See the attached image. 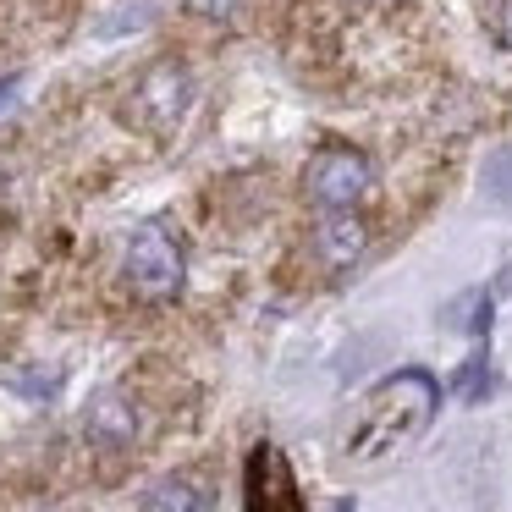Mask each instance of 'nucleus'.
Here are the masks:
<instances>
[{"instance_id":"6e6552de","label":"nucleus","mask_w":512,"mask_h":512,"mask_svg":"<svg viewBox=\"0 0 512 512\" xmlns=\"http://www.w3.org/2000/svg\"><path fill=\"white\" fill-rule=\"evenodd\" d=\"M144 512H210V496H204L193 479L171 474V479H160V485L144 496Z\"/></svg>"},{"instance_id":"1a4fd4ad","label":"nucleus","mask_w":512,"mask_h":512,"mask_svg":"<svg viewBox=\"0 0 512 512\" xmlns=\"http://www.w3.org/2000/svg\"><path fill=\"white\" fill-rule=\"evenodd\" d=\"M193 17H210V23H221V17H232L237 12V0H182Z\"/></svg>"},{"instance_id":"0eeeda50","label":"nucleus","mask_w":512,"mask_h":512,"mask_svg":"<svg viewBox=\"0 0 512 512\" xmlns=\"http://www.w3.org/2000/svg\"><path fill=\"white\" fill-rule=\"evenodd\" d=\"M320 259L325 265H336V270H347L358 254H364V243H369V232H364V221H358L353 210H325V221H320Z\"/></svg>"},{"instance_id":"f03ea898","label":"nucleus","mask_w":512,"mask_h":512,"mask_svg":"<svg viewBox=\"0 0 512 512\" xmlns=\"http://www.w3.org/2000/svg\"><path fill=\"white\" fill-rule=\"evenodd\" d=\"M122 270H127V287L149 303H166L182 292V248L171 243V232L160 221H144L133 237H127V254H122Z\"/></svg>"},{"instance_id":"39448f33","label":"nucleus","mask_w":512,"mask_h":512,"mask_svg":"<svg viewBox=\"0 0 512 512\" xmlns=\"http://www.w3.org/2000/svg\"><path fill=\"white\" fill-rule=\"evenodd\" d=\"M243 512H303L287 457H281L270 441L254 446V457H248V501H243Z\"/></svg>"},{"instance_id":"7ed1b4c3","label":"nucleus","mask_w":512,"mask_h":512,"mask_svg":"<svg viewBox=\"0 0 512 512\" xmlns=\"http://www.w3.org/2000/svg\"><path fill=\"white\" fill-rule=\"evenodd\" d=\"M369 182H375V171H369L364 155H353V149H325L309 166V199L320 210H353L369 193Z\"/></svg>"},{"instance_id":"423d86ee","label":"nucleus","mask_w":512,"mask_h":512,"mask_svg":"<svg viewBox=\"0 0 512 512\" xmlns=\"http://www.w3.org/2000/svg\"><path fill=\"white\" fill-rule=\"evenodd\" d=\"M83 435H89L94 446H133L138 441V408L133 397H122V391H100V397L89 402V413H83Z\"/></svg>"},{"instance_id":"20e7f679","label":"nucleus","mask_w":512,"mask_h":512,"mask_svg":"<svg viewBox=\"0 0 512 512\" xmlns=\"http://www.w3.org/2000/svg\"><path fill=\"white\" fill-rule=\"evenodd\" d=\"M138 116H144L149 127H177L182 111L193 105V72L177 67V61H160V67L144 72V83H138Z\"/></svg>"},{"instance_id":"9b49d317","label":"nucleus","mask_w":512,"mask_h":512,"mask_svg":"<svg viewBox=\"0 0 512 512\" xmlns=\"http://www.w3.org/2000/svg\"><path fill=\"white\" fill-rule=\"evenodd\" d=\"M12 94H17V78H6V83H0V105L12 100Z\"/></svg>"},{"instance_id":"9d476101","label":"nucleus","mask_w":512,"mask_h":512,"mask_svg":"<svg viewBox=\"0 0 512 512\" xmlns=\"http://www.w3.org/2000/svg\"><path fill=\"white\" fill-rule=\"evenodd\" d=\"M496 28H501V39L512 45V0H501V12H496Z\"/></svg>"},{"instance_id":"f257e3e1","label":"nucleus","mask_w":512,"mask_h":512,"mask_svg":"<svg viewBox=\"0 0 512 512\" xmlns=\"http://www.w3.org/2000/svg\"><path fill=\"white\" fill-rule=\"evenodd\" d=\"M435 397H441V391H435V380L424 375V369H402V375L380 380L353 419L347 457H353V463H386L391 452H402V446L435 419Z\"/></svg>"}]
</instances>
